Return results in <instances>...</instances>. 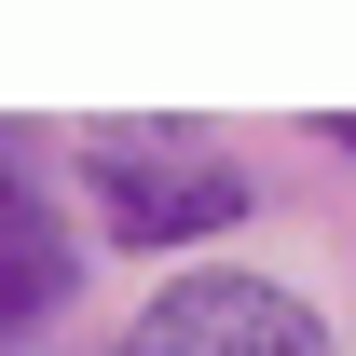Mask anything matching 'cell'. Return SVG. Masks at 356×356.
<instances>
[{
  "mask_svg": "<svg viewBox=\"0 0 356 356\" xmlns=\"http://www.w3.org/2000/svg\"><path fill=\"white\" fill-rule=\"evenodd\" d=\"M69 165L96 192V233L110 247H151V261H178V247H206V233H233L261 206V178L233 165L206 124H83Z\"/></svg>",
  "mask_w": 356,
  "mask_h": 356,
  "instance_id": "1",
  "label": "cell"
},
{
  "mask_svg": "<svg viewBox=\"0 0 356 356\" xmlns=\"http://www.w3.org/2000/svg\"><path fill=\"white\" fill-rule=\"evenodd\" d=\"M124 356H343L329 315L288 288V274H233V261H178L151 302H137Z\"/></svg>",
  "mask_w": 356,
  "mask_h": 356,
  "instance_id": "2",
  "label": "cell"
},
{
  "mask_svg": "<svg viewBox=\"0 0 356 356\" xmlns=\"http://www.w3.org/2000/svg\"><path fill=\"white\" fill-rule=\"evenodd\" d=\"M69 288H83V233H69V206L28 178V137L0 124V343H28Z\"/></svg>",
  "mask_w": 356,
  "mask_h": 356,
  "instance_id": "3",
  "label": "cell"
},
{
  "mask_svg": "<svg viewBox=\"0 0 356 356\" xmlns=\"http://www.w3.org/2000/svg\"><path fill=\"white\" fill-rule=\"evenodd\" d=\"M329 151H343V165H356V110H329Z\"/></svg>",
  "mask_w": 356,
  "mask_h": 356,
  "instance_id": "4",
  "label": "cell"
}]
</instances>
